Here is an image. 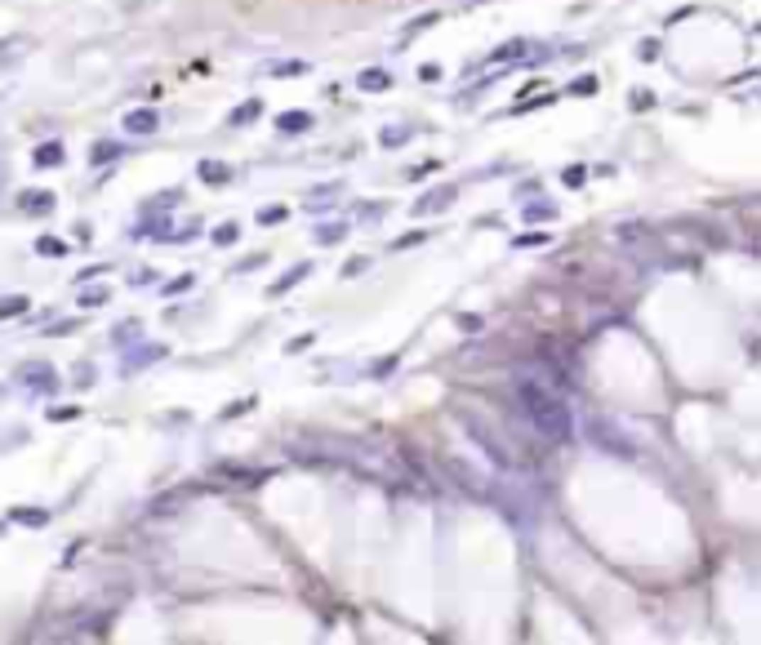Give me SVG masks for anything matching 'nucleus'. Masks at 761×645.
Instances as JSON below:
<instances>
[{
    "mask_svg": "<svg viewBox=\"0 0 761 645\" xmlns=\"http://www.w3.org/2000/svg\"><path fill=\"white\" fill-rule=\"evenodd\" d=\"M517 401H521L525 419L535 423L539 436H548V441H566L570 436L574 419H570V409H566V401H561L557 392H548L543 383H535V378H521V383H517Z\"/></svg>",
    "mask_w": 761,
    "mask_h": 645,
    "instance_id": "f257e3e1",
    "label": "nucleus"
},
{
    "mask_svg": "<svg viewBox=\"0 0 761 645\" xmlns=\"http://www.w3.org/2000/svg\"><path fill=\"white\" fill-rule=\"evenodd\" d=\"M584 432H588V441H597L601 450H610L615 458H637V445L628 441L623 432H615V427H610L606 419H588V427H584Z\"/></svg>",
    "mask_w": 761,
    "mask_h": 645,
    "instance_id": "f03ea898",
    "label": "nucleus"
},
{
    "mask_svg": "<svg viewBox=\"0 0 761 645\" xmlns=\"http://www.w3.org/2000/svg\"><path fill=\"white\" fill-rule=\"evenodd\" d=\"M156 125H160V116L152 107H134L125 116V134H156Z\"/></svg>",
    "mask_w": 761,
    "mask_h": 645,
    "instance_id": "7ed1b4c3",
    "label": "nucleus"
},
{
    "mask_svg": "<svg viewBox=\"0 0 761 645\" xmlns=\"http://www.w3.org/2000/svg\"><path fill=\"white\" fill-rule=\"evenodd\" d=\"M276 129L280 134H299V129H312V116L307 111H285V116H276Z\"/></svg>",
    "mask_w": 761,
    "mask_h": 645,
    "instance_id": "20e7f679",
    "label": "nucleus"
},
{
    "mask_svg": "<svg viewBox=\"0 0 761 645\" xmlns=\"http://www.w3.org/2000/svg\"><path fill=\"white\" fill-rule=\"evenodd\" d=\"M23 378H27L31 387H40V392H45V387H49V392L58 387V374H54V370H45V365H31V370H23Z\"/></svg>",
    "mask_w": 761,
    "mask_h": 645,
    "instance_id": "39448f33",
    "label": "nucleus"
},
{
    "mask_svg": "<svg viewBox=\"0 0 761 645\" xmlns=\"http://www.w3.org/2000/svg\"><path fill=\"white\" fill-rule=\"evenodd\" d=\"M454 201V187H441V192H427L423 201H419V214H437V209H445Z\"/></svg>",
    "mask_w": 761,
    "mask_h": 645,
    "instance_id": "423d86ee",
    "label": "nucleus"
},
{
    "mask_svg": "<svg viewBox=\"0 0 761 645\" xmlns=\"http://www.w3.org/2000/svg\"><path fill=\"white\" fill-rule=\"evenodd\" d=\"M23 209L27 214H45V209H54V196L49 192H23Z\"/></svg>",
    "mask_w": 761,
    "mask_h": 645,
    "instance_id": "0eeeda50",
    "label": "nucleus"
},
{
    "mask_svg": "<svg viewBox=\"0 0 761 645\" xmlns=\"http://www.w3.org/2000/svg\"><path fill=\"white\" fill-rule=\"evenodd\" d=\"M62 160V143H40L36 147V170H49V165Z\"/></svg>",
    "mask_w": 761,
    "mask_h": 645,
    "instance_id": "6e6552de",
    "label": "nucleus"
},
{
    "mask_svg": "<svg viewBox=\"0 0 761 645\" xmlns=\"http://www.w3.org/2000/svg\"><path fill=\"white\" fill-rule=\"evenodd\" d=\"M307 272H312V263H299V268H290V272H285V276H280L276 285H272V294H285V290L294 285V280H303Z\"/></svg>",
    "mask_w": 761,
    "mask_h": 645,
    "instance_id": "1a4fd4ad",
    "label": "nucleus"
},
{
    "mask_svg": "<svg viewBox=\"0 0 761 645\" xmlns=\"http://www.w3.org/2000/svg\"><path fill=\"white\" fill-rule=\"evenodd\" d=\"M201 178H205V183H227L231 170H227V165H219V160H205V165H201Z\"/></svg>",
    "mask_w": 761,
    "mask_h": 645,
    "instance_id": "9d476101",
    "label": "nucleus"
},
{
    "mask_svg": "<svg viewBox=\"0 0 761 645\" xmlns=\"http://www.w3.org/2000/svg\"><path fill=\"white\" fill-rule=\"evenodd\" d=\"M9 521H27V525H49V517H45V512H36V507H13V512H9Z\"/></svg>",
    "mask_w": 761,
    "mask_h": 645,
    "instance_id": "9b49d317",
    "label": "nucleus"
},
{
    "mask_svg": "<svg viewBox=\"0 0 761 645\" xmlns=\"http://www.w3.org/2000/svg\"><path fill=\"white\" fill-rule=\"evenodd\" d=\"M23 312H27V299H5V303H0V321L23 316Z\"/></svg>",
    "mask_w": 761,
    "mask_h": 645,
    "instance_id": "f8f14e48",
    "label": "nucleus"
},
{
    "mask_svg": "<svg viewBox=\"0 0 761 645\" xmlns=\"http://www.w3.org/2000/svg\"><path fill=\"white\" fill-rule=\"evenodd\" d=\"M388 85V72H361V89H383Z\"/></svg>",
    "mask_w": 761,
    "mask_h": 645,
    "instance_id": "ddd939ff",
    "label": "nucleus"
},
{
    "mask_svg": "<svg viewBox=\"0 0 761 645\" xmlns=\"http://www.w3.org/2000/svg\"><path fill=\"white\" fill-rule=\"evenodd\" d=\"M552 214H557L552 205H530V209H525V219H530V223H543V219H552Z\"/></svg>",
    "mask_w": 761,
    "mask_h": 645,
    "instance_id": "4468645a",
    "label": "nucleus"
},
{
    "mask_svg": "<svg viewBox=\"0 0 761 645\" xmlns=\"http://www.w3.org/2000/svg\"><path fill=\"white\" fill-rule=\"evenodd\" d=\"M303 72H307V62H280L272 76H303Z\"/></svg>",
    "mask_w": 761,
    "mask_h": 645,
    "instance_id": "2eb2a0df",
    "label": "nucleus"
},
{
    "mask_svg": "<svg viewBox=\"0 0 761 645\" xmlns=\"http://www.w3.org/2000/svg\"><path fill=\"white\" fill-rule=\"evenodd\" d=\"M36 250H40V254H54V258H58V254H67V245H62V241H49V236H45V241L36 245Z\"/></svg>",
    "mask_w": 761,
    "mask_h": 645,
    "instance_id": "dca6fc26",
    "label": "nucleus"
},
{
    "mask_svg": "<svg viewBox=\"0 0 761 645\" xmlns=\"http://www.w3.org/2000/svg\"><path fill=\"white\" fill-rule=\"evenodd\" d=\"M214 241H219V245H231V241H236V223H223L219 231H214Z\"/></svg>",
    "mask_w": 761,
    "mask_h": 645,
    "instance_id": "f3484780",
    "label": "nucleus"
},
{
    "mask_svg": "<svg viewBox=\"0 0 761 645\" xmlns=\"http://www.w3.org/2000/svg\"><path fill=\"white\" fill-rule=\"evenodd\" d=\"M258 223H285V209H258Z\"/></svg>",
    "mask_w": 761,
    "mask_h": 645,
    "instance_id": "a211bd4d",
    "label": "nucleus"
},
{
    "mask_svg": "<svg viewBox=\"0 0 761 645\" xmlns=\"http://www.w3.org/2000/svg\"><path fill=\"white\" fill-rule=\"evenodd\" d=\"M80 303H85V307H98V303H107V290H89V294H80Z\"/></svg>",
    "mask_w": 761,
    "mask_h": 645,
    "instance_id": "6ab92c4d",
    "label": "nucleus"
},
{
    "mask_svg": "<svg viewBox=\"0 0 761 645\" xmlns=\"http://www.w3.org/2000/svg\"><path fill=\"white\" fill-rule=\"evenodd\" d=\"M366 268H370V258H352V263L343 268V276H356V272H366Z\"/></svg>",
    "mask_w": 761,
    "mask_h": 645,
    "instance_id": "aec40b11",
    "label": "nucleus"
},
{
    "mask_svg": "<svg viewBox=\"0 0 761 645\" xmlns=\"http://www.w3.org/2000/svg\"><path fill=\"white\" fill-rule=\"evenodd\" d=\"M423 241H427L423 231H410V236H401V241H396V250H405V245H423Z\"/></svg>",
    "mask_w": 761,
    "mask_h": 645,
    "instance_id": "412c9836",
    "label": "nucleus"
},
{
    "mask_svg": "<svg viewBox=\"0 0 761 645\" xmlns=\"http://www.w3.org/2000/svg\"><path fill=\"white\" fill-rule=\"evenodd\" d=\"M543 241H548V236H539V231H530V236H521V241H517V250H530V245H543Z\"/></svg>",
    "mask_w": 761,
    "mask_h": 645,
    "instance_id": "4be33fe9",
    "label": "nucleus"
},
{
    "mask_svg": "<svg viewBox=\"0 0 761 645\" xmlns=\"http://www.w3.org/2000/svg\"><path fill=\"white\" fill-rule=\"evenodd\" d=\"M592 89H597V80H592V76H584V80H574V94H592Z\"/></svg>",
    "mask_w": 761,
    "mask_h": 645,
    "instance_id": "5701e85b",
    "label": "nucleus"
},
{
    "mask_svg": "<svg viewBox=\"0 0 761 645\" xmlns=\"http://www.w3.org/2000/svg\"><path fill=\"white\" fill-rule=\"evenodd\" d=\"M339 236H343V227H325V231H321V241H325V245H334Z\"/></svg>",
    "mask_w": 761,
    "mask_h": 645,
    "instance_id": "b1692460",
    "label": "nucleus"
},
{
    "mask_svg": "<svg viewBox=\"0 0 761 645\" xmlns=\"http://www.w3.org/2000/svg\"><path fill=\"white\" fill-rule=\"evenodd\" d=\"M98 160H107V156H116V143H98V152H94Z\"/></svg>",
    "mask_w": 761,
    "mask_h": 645,
    "instance_id": "393cba45",
    "label": "nucleus"
},
{
    "mask_svg": "<svg viewBox=\"0 0 761 645\" xmlns=\"http://www.w3.org/2000/svg\"><path fill=\"white\" fill-rule=\"evenodd\" d=\"M566 183H570V187L584 183V170H579V165H574V170H566Z\"/></svg>",
    "mask_w": 761,
    "mask_h": 645,
    "instance_id": "a878e982",
    "label": "nucleus"
}]
</instances>
